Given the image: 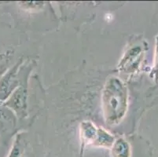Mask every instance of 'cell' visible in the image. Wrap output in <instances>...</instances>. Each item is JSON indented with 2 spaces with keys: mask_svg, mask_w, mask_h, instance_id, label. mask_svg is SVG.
Returning a JSON list of instances; mask_svg holds the SVG:
<instances>
[{
  "mask_svg": "<svg viewBox=\"0 0 158 157\" xmlns=\"http://www.w3.org/2000/svg\"><path fill=\"white\" fill-rule=\"evenodd\" d=\"M2 104L6 107L14 110L18 115H21L23 112H24V109H25L24 90L21 88H18L13 92L9 98Z\"/></svg>",
  "mask_w": 158,
  "mask_h": 157,
  "instance_id": "3",
  "label": "cell"
},
{
  "mask_svg": "<svg viewBox=\"0 0 158 157\" xmlns=\"http://www.w3.org/2000/svg\"><path fill=\"white\" fill-rule=\"evenodd\" d=\"M17 67L12 68L0 79V103H3L9 98L15 89Z\"/></svg>",
  "mask_w": 158,
  "mask_h": 157,
  "instance_id": "2",
  "label": "cell"
},
{
  "mask_svg": "<svg viewBox=\"0 0 158 157\" xmlns=\"http://www.w3.org/2000/svg\"><path fill=\"white\" fill-rule=\"evenodd\" d=\"M96 138H97V139L95 140V142H97L98 145H101V146H111V145H113V141H114V138L111 135L101 129L98 130Z\"/></svg>",
  "mask_w": 158,
  "mask_h": 157,
  "instance_id": "5",
  "label": "cell"
},
{
  "mask_svg": "<svg viewBox=\"0 0 158 157\" xmlns=\"http://www.w3.org/2000/svg\"><path fill=\"white\" fill-rule=\"evenodd\" d=\"M127 103V88L117 78H112L106 83L102 95L103 110L108 123H118L124 116Z\"/></svg>",
  "mask_w": 158,
  "mask_h": 157,
  "instance_id": "1",
  "label": "cell"
},
{
  "mask_svg": "<svg viewBox=\"0 0 158 157\" xmlns=\"http://www.w3.org/2000/svg\"><path fill=\"white\" fill-rule=\"evenodd\" d=\"M112 155L113 157H131L130 145L123 139H118L113 142L112 147Z\"/></svg>",
  "mask_w": 158,
  "mask_h": 157,
  "instance_id": "4",
  "label": "cell"
}]
</instances>
